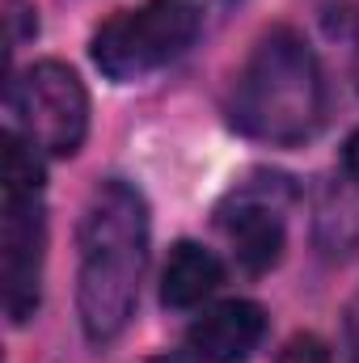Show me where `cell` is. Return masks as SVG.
Wrapping results in <instances>:
<instances>
[{"label": "cell", "instance_id": "6da1fadb", "mask_svg": "<svg viewBox=\"0 0 359 363\" xmlns=\"http://www.w3.org/2000/svg\"><path fill=\"white\" fill-rule=\"evenodd\" d=\"M148 267V207L127 182H101L81 216L77 313L93 347L114 342L140 300Z\"/></svg>", "mask_w": 359, "mask_h": 363}, {"label": "cell", "instance_id": "7a4b0ae2", "mask_svg": "<svg viewBox=\"0 0 359 363\" xmlns=\"http://www.w3.org/2000/svg\"><path fill=\"white\" fill-rule=\"evenodd\" d=\"M326 114V85L313 47L296 30H270L254 43L233 85V123L263 144H304Z\"/></svg>", "mask_w": 359, "mask_h": 363}, {"label": "cell", "instance_id": "3957f363", "mask_svg": "<svg viewBox=\"0 0 359 363\" xmlns=\"http://www.w3.org/2000/svg\"><path fill=\"white\" fill-rule=\"evenodd\" d=\"M199 21L203 13L194 0H144L140 9H123L97 26L89 43L93 64L110 81H140L178 60L194 43Z\"/></svg>", "mask_w": 359, "mask_h": 363}, {"label": "cell", "instance_id": "277c9868", "mask_svg": "<svg viewBox=\"0 0 359 363\" xmlns=\"http://www.w3.org/2000/svg\"><path fill=\"white\" fill-rule=\"evenodd\" d=\"M13 114L21 135L47 157H77L89 135V93L60 60H38L13 81Z\"/></svg>", "mask_w": 359, "mask_h": 363}, {"label": "cell", "instance_id": "5b68a950", "mask_svg": "<svg viewBox=\"0 0 359 363\" xmlns=\"http://www.w3.org/2000/svg\"><path fill=\"white\" fill-rule=\"evenodd\" d=\"M47 211L43 194H4L0 211V291L13 325H26L43 300Z\"/></svg>", "mask_w": 359, "mask_h": 363}, {"label": "cell", "instance_id": "8992f818", "mask_svg": "<svg viewBox=\"0 0 359 363\" xmlns=\"http://www.w3.org/2000/svg\"><path fill=\"white\" fill-rule=\"evenodd\" d=\"M220 228L237 254V262L250 274H263L283 254V216L267 194L233 190L228 207H220Z\"/></svg>", "mask_w": 359, "mask_h": 363}, {"label": "cell", "instance_id": "52a82bcc", "mask_svg": "<svg viewBox=\"0 0 359 363\" xmlns=\"http://www.w3.org/2000/svg\"><path fill=\"white\" fill-rule=\"evenodd\" d=\"M186 338L207 363H245L267 338V313L254 300H220L190 325Z\"/></svg>", "mask_w": 359, "mask_h": 363}, {"label": "cell", "instance_id": "ba28073f", "mask_svg": "<svg viewBox=\"0 0 359 363\" xmlns=\"http://www.w3.org/2000/svg\"><path fill=\"white\" fill-rule=\"evenodd\" d=\"M224 279V267L211 250H203L199 241H178L165 258L161 271V304L165 308H194L203 304Z\"/></svg>", "mask_w": 359, "mask_h": 363}, {"label": "cell", "instance_id": "9c48e42d", "mask_svg": "<svg viewBox=\"0 0 359 363\" xmlns=\"http://www.w3.org/2000/svg\"><path fill=\"white\" fill-rule=\"evenodd\" d=\"M0 178H4L0 182L4 194H43V161H38V148L21 131H9L4 135Z\"/></svg>", "mask_w": 359, "mask_h": 363}, {"label": "cell", "instance_id": "30bf717a", "mask_svg": "<svg viewBox=\"0 0 359 363\" xmlns=\"http://www.w3.org/2000/svg\"><path fill=\"white\" fill-rule=\"evenodd\" d=\"M275 363H334V359H330V351H326L321 338H313V334H296V338L283 342V351L275 355Z\"/></svg>", "mask_w": 359, "mask_h": 363}, {"label": "cell", "instance_id": "8fae6325", "mask_svg": "<svg viewBox=\"0 0 359 363\" xmlns=\"http://www.w3.org/2000/svg\"><path fill=\"white\" fill-rule=\"evenodd\" d=\"M4 21H9V43L17 47L21 38H30V34H38V17H34V9L26 4V0H4Z\"/></svg>", "mask_w": 359, "mask_h": 363}, {"label": "cell", "instance_id": "7c38bea8", "mask_svg": "<svg viewBox=\"0 0 359 363\" xmlns=\"http://www.w3.org/2000/svg\"><path fill=\"white\" fill-rule=\"evenodd\" d=\"M343 169H347L351 182H359V131H351L347 144H343Z\"/></svg>", "mask_w": 359, "mask_h": 363}, {"label": "cell", "instance_id": "4fadbf2b", "mask_svg": "<svg viewBox=\"0 0 359 363\" xmlns=\"http://www.w3.org/2000/svg\"><path fill=\"white\" fill-rule=\"evenodd\" d=\"M148 363H207L203 355H157V359H148Z\"/></svg>", "mask_w": 359, "mask_h": 363}, {"label": "cell", "instance_id": "5bb4252c", "mask_svg": "<svg viewBox=\"0 0 359 363\" xmlns=\"http://www.w3.org/2000/svg\"><path fill=\"white\" fill-rule=\"evenodd\" d=\"M351 338H355V351H359V300L351 304Z\"/></svg>", "mask_w": 359, "mask_h": 363}, {"label": "cell", "instance_id": "9a60e30c", "mask_svg": "<svg viewBox=\"0 0 359 363\" xmlns=\"http://www.w3.org/2000/svg\"><path fill=\"white\" fill-rule=\"evenodd\" d=\"M355 363H359V359H355Z\"/></svg>", "mask_w": 359, "mask_h": 363}]
</instances>
